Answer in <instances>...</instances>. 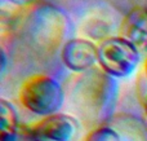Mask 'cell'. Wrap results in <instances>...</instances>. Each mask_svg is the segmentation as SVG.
<instances>
[{
  "instance_id": "1",
  "label": "cell",
  "mask_w": 147,
  "mask_h": 141,
  "mask_svg": "<svg viewBox=\"0 0 147 141\" xmlns=\"http://www.w3.org/2000/svg\"><path fill=\"white\" fill-rule=\"evenodd\" d=\"M117 83L101 67L71 78L66 91L70 114L89 129L109 124L117 104Z\"/></svg>"
},
{
  "instance_id": "2",
  "label": "cell",
  "mask_w": 147,
  "mask_h": 141,
  "mask_svg": "<svg viewBox=\"0 0 147 141\" xmlns=\"http://www.w3.org/2000/svg\"><path fill=\"white\" fill-rule=\"evenodd\" d=\"M21 36L31 51L51 56L63 47L71 30V20L63 9L47 1H38L21 14Z\"/></svg>"
},
{
  "instance_id": "3",
  "label": "cell",
  "mask_w": 147,
  "mask_h": 141,
  "mask_svg": "<svg viewBox=\"0 0 147 141\" xmlns=\"http://www.w3.org/2000/svg\"><path fill=\"white\" fill-rule=\"evenodd\" d=\"M18 101L31 114L44 118L59 113L66 101V91L52 75L35 74L22 82Z\"/></svg>"
},
{
  "instance_id": "4",
  "label": "cell",
  "mask_w": 147,
  "mask_h": 141,
  "mask_svg": "<svg viewBox=\"0 0 147 141\" xmlns=\"http://www.w3.org/2000/svg\"><path fill=\"white\" fill-rule=\"evenodd\" d=\"M137 48L123 36L114 35L98 45V65L106 74L115 79L129 78L141 62Z\"/></svg>"
},
{
  "instance_id": "5",
  "label": "cell",
  "mask_w": 147,
  "mask_h": 141,
  "mask_svg": "<svg viewBox=\"0 0 147 141\" xmlns=\"http://www.w3.org/2000/svg\"><path fill=\"white\" fill-rule=\"evenodd\" d=\"M81 123L69 113H57L21 126V136L28 141H75Z\"/></svg>"
},
{
  "instance_id": "6",
  "label": "cell",
  "mask_w": 147,
  "mask_h": 141,
  "mask_svg": "<svg viewBox=\"0 0 147 141\" xmlns=\"http://www.w3.org/2000/svg\"><path fill=\"white\" fill-rule=\"evenodd\" d=\"M61 60L74 73L89 71L98 64V45L86 38H70L61 48Z\"/></svg>"
},
{
  "instance_id": "7",
  "label": "cell",
  "mask_w": 147,
  "mask_h": 141,
  "mask_svg": "<svg viewBox=\"0 0 147 141\" xmlns=\"http://www.w3.org/2000/svg\"><path fill=\"white\" fill-rule=\"evenodd\" d=\"M120 36L132 43L141 54L147 56V14L142 7H134L119 25Z\"/></svg>"
},
{
  "instance_id": "8",
  "label": "cell",
  "mask_w": 147,
  "mask_h": 141,
  "mask_svg": "<svg viewBox=\"0 0 147 141\" xmlns=\"http://www.w3.org/2000/svg\"><path fill=\"white\" fill-rule=\"evenodd\" d=\"M20 115L10 101L0 100V141H20L21 140Z\"/></svg>"
},
{
  "instance_id": "9",
  "label": "cell",
  "mask_w": 147,
  "mask_h": 141,
  "mask_svg": "<svg viewBox=\"0 0 147 141\" xmlns=\"http://www.w3.org/2000/svg\"><path fill=\"white\" fill-rule=\"evenodd\" d=\"M110 124L116 128L123 141L125 139L129 141H147V129L145 124L133 115H114Z\"/></svg>"
},
{
  "instance_id": "10",
  "label": "cell",
  "mask_w": 147,
  "mask_h": 141,
  "mask_svg": "<svg viewBox=\"0 0 147 141\" xmlns=\"http://www.w3.org/2000/svg\"><path fill=\"white\" fill-rule=\"evenodd\" d=\"M112 22L102 16H90L85 22L83 23V31L86 39L89 40H106V39L114 36L112 34Z\"/></svg>"
},
{
  "instance_id": "11",
  "label": "cell",
  "mask_w": 147,
  "mask_h": 141,
  "mask_svg": "<svg viewBox=\"0 0 147 141\" xmlns=\"http://www.w3.org/2000/svg\"><path fill=\"white\" fill-rule=\"evenodd\" d=\"M83 141H123L120 134L111 124H102L89 129Z\"/></svg>"
},
{
  "instance_id": "12",
  "label": "cell",
  "mask_w": 147,
  "mask_h": 141,
  "mask_svg": "<svg viewBox=\"0 0 147 141\" xmlns=\"http://www.w3.org/2000/svg\"><path fill=\"white\" fill-rule=\"evenodd\" d=\"M9 1L10 4L16 5V7H20V8H28L31 5H34L35 3H38V0H7Z\"/></svg>"
},
{
  "instance_id": "13",
  "label": "cell",
  "mask_w": 147,
  "mask_h": 141,
  "mask_svg": "<svg viewBox=\"0 0 147 141\" xmlns=\"http://www.w3.org/2000/svg\"><path fill=\"white\" fill-rule=\"evenodd\" d=\"M141 104H142V108H143V111H145V115L147 117V92L143 95V97L141 98Z\"/></svg>"
},
{
  "instance_id": "14",
  "label": "cell",
  "mask_w": 147,
  "mask_h": 141,
  "mask_svg": "<svg viewBox=\"0 0 147 141\" xmlns=\"http://www.w3.org/2000/svg\"><path fill=\"white\" fill-rule=\"evenodd\" d=\"M5 67H7V60H5V52L4 49L1 51V73L4 74L5 71Z\"/></svg>"
},
{
  "instance_id": "15",
  "label": "cell",
  "mask_w": 147,
  "mask_h": 141,
  "mask_svg": "<svg viewBox=\"0 0 147 141\" xmlns=\"http://www.w3.org/2000/svg\"><path fill=\"white\" fill-rule=\"evenodd\" d=\"M143 73H145V80L147 83V56H146V60H145V64H143Z\"/></svg>"
},
{
  "instance_id": "16",
  "label": "cell",
  "mask_w": 147,
  "mask_h": 141,
  "mask_svg": "<svg viewBox=\"0 0 147 141\" xmlns=\"http://www.w3.org/2000/svg\"><path fill=\"white\" fill-rule=\"evenodd\" d=\"M142 8H143V10H145L146 14H147V0H143V5H142Z\"/></svg>"
}]
</instances>
